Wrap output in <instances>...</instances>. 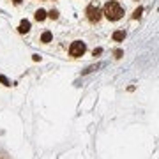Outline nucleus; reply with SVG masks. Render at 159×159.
<instances>
[{
	"instance_id": "1",
	"label": "nucleus",
	"mask_w": 159,
	"mask_h": 159,
	"mask_svg": "<svg viewBox=\"0 0 159 159\" xmlns=\"http://www.w3.org/2000/svg\"><path fill=\"white\" fill-rule=\"evenodd\" d=\"M102 14L108 18L110 21H117V20H120V18L124 16V9L120 7L119 2L111 0V2H106L104 4V12Z\"/></svg>"
},
{
	"instance_id": "9",
	"label": "nucleus",
	"mask_w": 159,
	"mask_h": 159,
	"mask_svg": "<svg viewBox=\"0 0 159 159\" xmlns=\"http://www.w3.org/2000/svg\"><path fill=\"white\" fill-rule=\"evenodd\" d=\"M142 12H143V7H138L136 11H134V14H133V18H134V20L140 18V16H142Z\"/></svg>"
},
{
	"instance_id": "2",
	"label": "nucleus",
	"mask_w": 159,
	"mask_h": 159,
	"mask_svg": "<svg viewBox=\"0 0 159 159\" xmlns=\"http://www.w3.org/2000/svg\"><path fill=\"white\" fill-rule=\"evenodd\" d=\"M85 50H87V46L83 41H74L73 44L69 46V55L71 57H81L85 53Z\"/></svg>"
},
{
	"instance_id": "11",
	"label": "nucleus",
	"mask_w": 159,
	"mask_h": 159,
	"mask_svg": "<svg viewBox=\"0 0 159 159\" xmlns=\"http://www.w3.org/2000/svg\"><path fill=\"white\" fill-rule=\"evenodd\" d=\"M101 53H102V50L101 48H97V50H94V57H96V55H101Z\"/></svg>"
},
{
	"instance_id": "8",
	"label": "nucleus",
	"mask_w": 159,
	"mask_h": 159,
	"mask_svg": "<svg viewBox=\"0 0 159 159\" xmlns=\"http://www.w3.org/2000/svg\"><path fill=\"white\" fill-rule=\"evenodd\" d=\"M48 16H50L51 20H57V18H58V11H55V9H51V11L48 12Z\"/></svg>"
},
{
	"instance_id": "4",
	"label": "nucleus",
	"mask_w": 159,
	"mask_h": 159,
	"mask_svg": "<svg viewBox=\"0 0 159 159\" xmlns=\"http://www.w3.org/2000/svg\"><path fill=\"white\" fill-rule=\"evenodd\" d=\"M29 30H30V21L29 20H23V21L20 23V27H18V32H20V34H27Z\"/></svg>"
},
{
	"instance_id": "13",
	"label": "nucleus",
	"mask_w": 159,
	"mask_h": 159,
	"mask_svg": "<svg viewBox=\"0 0 159 159\" xmlns=\"http://www.w3.org/2000/svg\"><path fill=\"white\" fill-rule=\"evenodd\" d=\"M0 159H7V156H6V154H2V156H0Z\"/></svg>"
},
{
	"instance_id": "5",
	"label": "nucleus",
	"mask_w": 159,
	"mask_h": 159,
	"mask_svg": "<svg viewBox=\"0 0 159 159\" xmlns=\"http://www.w3.org/2000/svg\"><path fill=\"white\" fill-rule=\"evenodd\" d=\"M34 16H35V20H37V21H44V20H46V16H48V12H46L44 9H37Z\"/></svg>"
},
{
	"instance_id": "6",
	"label": "nucleus",
	"mask_w": 159,
	"mask_h": 159,
	"mask_svg": "<svg viewBox=\"0 0 159 159\" xmlns=\"http://www.w3.org/2000/svg\"><path fill=\"white\" fill-rule=\"evenodd\" d=\"M124 37H125V32L124 30H117V32H113V41H124Z\"/></svg>"
},
{
	"instance_id": "10",
	"label": "nucleus",
	"mask_w": 159,
	"mask_h": 159,
	"mask_svg": "<svg viewBox=\"0 0 159 159\" xmlns=\"http://www.w3.org/2000/svg\"><path fill=\"white\" fill-rule=\"evenodd\" d=\"M0 81H2V83H4L6 87H11V81H9V80L6 78V76H2V74H0Z\"/></svg>"
},
{
	"instance_id": "12",
	"label": "nucleus",
	"mask_w": 159,
	"mask_h": 159,
	"mask_svg": "<svg viewBox=\"0 0 159 159\" xmlns=\"http://www.w3.org/2000/svg\"><path fill=\"white\" fill-rule=\"evenodd\" d=\"M12 2H14L16 6H20V4H21V0H12Z\"/></svg>"
},
{
	"instance_id": "3",
	"label": "nucleus",
	"mask_w": 159,
	"mask_h": 159,
	"mask_svg": "<svg viewBox=\"0 0 159 159\" xmlns=\"http://www.w3.org/2000/svg\"><path fill=\"white\" fill-rule=\"evenodd\" d=\"M101 16H102V12H101V9H99L97 6L90 4V6L87 7V18H89V21L90 23H99Z\"/></svg>"
},
{
	"instance_id": "7",
	"label": "nucleus",
	"mask_w": 159,
	"mask_h": 159,
	"mask_svg": "<svg viewBox=\"0 0 159 159\" xmlns=\"http://www.w3.org/2000/svg\"><path fill=\"white\" fill-rule=\"evenodd\" d=\"M51 39H53V35H51V32H50V30H46L44 34L41 35V43H50Z\"/></svg>"
}]
</instances>
